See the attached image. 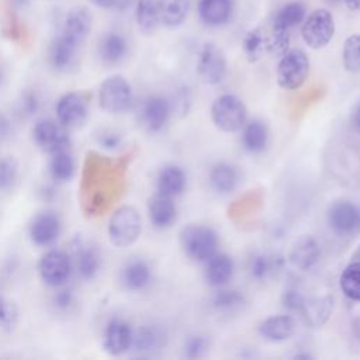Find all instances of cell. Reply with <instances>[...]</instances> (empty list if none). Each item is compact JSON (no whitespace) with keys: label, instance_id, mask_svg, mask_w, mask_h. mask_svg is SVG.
<instances>
[{"label":"cell","instance_id":"6da1fadb","mask_svg":"<svg viewBox=\"0 0 360 360\" xmlns=\"http://www.w3.org/2000/svg\"><path fill=\"white\" fill-rule=\"evenodd\" d=\"M180 246L187 257L194 262L205 263L218 248V235L205 225L190 224L180 231Z\"/></svg>","mask_w":360,"mask_h":360},{"label":"cell","instance_id":"7a4b0ae2","mask_svg":"<svg viewBox=\"0 0 360 360\" xmlns=\"http://www.w3.org/2000/svg\"><path fill=\"white\" fill-rule=\"evenodd\" d=\"M110 242L117 248L134 245L142 232V219L132 205L118 207L110 217L107 226Z\"/></svg>","mask_w":360,"mask_h":360},{"label":"cell","instance_id":"3957f363","mask_svg":"<svg viewBox=\"0 0 360 360\" xmlns=\"http://www.w3.org/2000/svg\"><path fill=\"white\" fill-rule=\"evenodd\" d=\"M134 96L129 82L121 75H111L98 89V104L108 114H122L132 105Z\"/></svg>","mask_w":360,"mask_h":360},{"label":"cell","instance_id":"277c9868","mask_svg":"<svg viewBox=\"0 0 360 360\" xmlns=\"http://www.w3.org/2000/svg\"><path fill=\"white\" fill-rule=\"evenodd\" d=\"M211 118L215 127L224 132H236L248 121L245 103L233 94H222L212 103Z\"/></svg>","mask_w":360,"mask_h":360},{"label":"cell","instance_id":"5b68a950","mask_svg":"<svg viewBox=\"0 0 360 360\" xmlns=\"http://www.w3.org/2000/svg\"><path fill=\"white\" fill-rule=\"evenodd\" d=\"M309 73V59L302 49H290L281 55L277 66V83L284 90H295L304 84Z\"/></svg>","mask_w":360,"mask_h":360},{"label":"cell","instance_id":"8992f818","mask_svg":"<svg viewBox=\"0 0 360 360\" xmlns=\"http://www.w3.org/2000/svg\"><path fill=\"white\" fill-rule=\"evenodd\" d=\"M335 35V20L329 10L316 8L309 13L301 25V37L312 49L325 48Z\"/></svg>","mask_w":360,"mask_h":360},{"label":"cell","instance_id":"52a82bcc","mask_svg":"<svg viewBox=\"0 0 360 360\" xmlns=\"http://www.w3.org/2000/svg\"><path fill=\"white\" fill-rule=\"evenodd\" d=\"M72 271H73V264H72L70 255L58 249L48 250L38 263V273L41 280L46 285L53 288H59L65 285Z\"/></svg>","mask_w":360,"mask_h":360},{"label":"cell","instance_id":"ba28073f","mask_svg":"<svg viewBox=\"0 0 360 360\" xmlns=\"http://www.w3.org/2000/svg\"><path fill=\"white\" fill-rule=\"evenodd\" d=\"M197 73L202 83L218 84L226 73V58L221 48L212 42L202 45L197 59Z\"/></svg>","mask_w":360,"mask_h":360},{"label":"cell","instance_id":"9c48e42d","mask_svg":"<svg viewBox=\"0 0 360 360\" xmlns=\"http://www.w3.org/2000/svg\"><path fill=\"white\" fill-rule=\"evenodd\" d=\"M326 218L329 228L339 236H353L360 232V208L350 201L333 202Z\"/></svg>","mask_w":360,"mask_h":360},{"label":"cell","instance_id":"30bf717a","mask_svg":"<svg viewBox=\"0 0 360 360\" xmlns=\"http://www.w3.org/2000/svg\"><path fill=\"white\" fill-rule=\"evenodd\" d=\"M35 143L46 153H53L70 146L69 135L65 127L53 120H39L32 128Z\"/></svg>","mask_w":360,"mask_h":360},{"label":"cell","instance_id":"8fae6325","mask_svg":"<svg viewBox=\"0 0 360 360\" xmlns=\"http://www.w3.org/2000/svg\"><path fill=\"white\" fill-rule=\"evenodd\" d=\"M62 232V219L55 211H44L34 217L30 224L28 235L37 246L48 248L53 245Z\"/></svg>","mask_w":360,"mask_h":360},{"label":"cell","instance_id":"7c38bea8","mask_svg":"<svg viewBox=\"0 0 360 360\" xmlns=\"http://www.w3.org/2000/svg\"><path fill=\"white\" fill-rule=\"evenodd\" d=\"M134 329L122 318H111L103 333V347L111 356H121L132 346Z\"/></svg>","mask_w":360,"mask_h":360},{"label":"cell","instance_id":"4fadbf2b","mask_svg":"<svg viewBox=\"0 0 360 360\" xmlns=\"http://www.w3.org/2000/svg\"><path fill=\"white\" fill-rule=\"evenodd\" d=\"M89 115L87 100L82 93L70 91L63 94L56 103L58 122L65 128H73L82 125Z\"/></svg>","mask_w":360,"mask_h":360},{"label":"cell","instance_id":"5bb4252c","mask_svg":"<svg viewBox=\"0 0 360 360\" xmlns=\"http://www.w3.org/2000/svg\"><path fill=\"white\" fill-rule=\"evenodd\" d=\"M72 264L80 278L91 280L97 276L101 266V256L97 248L86 240L76 239L72 242Z\"/></svg>","mask_w":360,"mask_h":360},{"label":"cell","instance_id":"9a60e30c","mask_svg":"<svg viewBox=\"0 0 360 360\" xmlns=\"http://www.w3.org/2000/svg\"><path fill=\"white\" fill-rule=\"evenodd\" d=\"M90 31H91V14L86 7L77 6L70 8L65 15L59 35H62L65 39H68L77 48H82Z\"/></svg>","mask_w":360,"mask_h":360},{"label":"cell","instance_id":"2e32d148","mask_svg":"<svg viewBox=\"0 0 360 360\" xmlns=\"http://www.w3.org/2000/svg\"><path fill=\"white\" fill-rule=\"evenodd\" d=\"M170 103L162 96L146 97L139 108V118L142 125L149 132L160 131L170 117Z\"/></svg>","mask_w":360,"mask_h":360},{"label":"cell","instance_id":"e0dca14e","mask_svg":"<svg viewBox=\"0 0 360 360\" xmlns=\"http://www.w3.org/2000/svg\"><path fill=\"white\" fill-rule=\"evenodd\" d=\"M321 256V246L318 240L311 235L300 236L291 246L288 260L300 271L312 269Z\"/></svg>","mask_w":360,"mask_h":360},{"label":"cell","instance_id":"ac0fdd59","mask_svg":"<svg viewBox=\"0 0 360 360\" xmlns=\"http://www.w3.org/2000/svg\"><path fill=\"white\" fill-rule=\"evenodd\" d=\"M148 214L152 225L158 229H166L172 226L177 217L176 204L173 198L162 193H155L148 202Z\"/></svg>","mask_w":360,"mask_h":360},{"label":"cell","instance_id":"d6986e66","mask_svg":"<svg viewBox=\"0 0 360 360\" xmlns=\"http://www.w3.org/2000/svg\"><path fill=\"white\" fill-rule=\"evenodd\" d=\"M257 330L266 340L283 342L294 335L295 321L291 315H273L262 321Z\"/></svg>","mask_w":360,"mask_h":360},{"label":"cell","instance_id":"ffe728a7","mask_svg":"<svg viewBox=\"0 0 360 360\" xmlns=\"http://www.w3.org/2000/svg\"><path fill=\"white\" fill-rule=\"evenodd\" d=\"M127 53L128 42L122 34L117 31H110L100 38L98 55L103 62L108 65H117L125 59Z\"/></svg>","mask_w":360,"mask_h":360},{"label":"cell","instance_id":"44dd1931","mask_svg":"<svg viewBox=\"0 0 360 360\" xmlns=\"http://www.w3.org/2000/svg\"><path fill=\"white\" fill-rule=\"evenodd\" d=\"M233 274V260L226 253H214L205 262L204 276L210 285L221 287L226 284Z\"/></svg>","mask_w":360,"mask_h":360},{"label":"cell","instance_id":"7402d4cb","mask_svg":"<svg viewBox=\"0 0 360 360\" xmlns=\"http://www.w3.org/2000/svg\"><path fill=\"white\" fill-rule=\"evenodd\" d=\"M198 15L207 25H224L232 15V0H200Z\"/></svg>","mask_w":360,"mask_h":360},{"label":"cell","instance_id":"603a6c76","mask_svg":"<svg viewBox=\"0 0 360 360\" xmlns=\"http://www.w3.org/2000/svg\"><path fill=\"white\" fill-rule=\"evenodd\" d=\"M307 17V8L300 1H290L284 4L273 18L271 30L277 32H284L290 34V31L302 24V21Z\"/></svg>","mask_w":360,"mask_h":360},{"label":"cell","instance_id":"cb8c5ba5","mask_svg":"<svg viewBox=\"0 0 360 360\" xmlns=\"http://www.w3.org/2000/svg\"><path fill=\"white\" fill-rule=\"evenodd\" d=\"M333 311V297L323 295L305 301L301 312L308 326L321 328L326 323Z\"/></svg>","mask_w":360,"mask_h":360},{"label":"cell","instance_id":"d4e9b609","mask_svg":"<svg viewBox=\"0 0 360 360\" xmlns=\"http://www.w3.org/2000/svg\"><path fill=\"white\" fill-rule=\"evenodd\" d=\"M79 49L80 48L58 34L49 46V62L52 68L56 70H68L75 63Z\"/></svg>","mask_w":360,"mask_h":360},{"label":"cell","instance_id":"484cf974","mask_svg":"<svg viewBox=\"0 0 360 360\" xmlns=\"http://www.w3.org/2000/svg\"><path fill=\"white\" fill-rule=\"evenodd\" d=\"M242 145L250 153H260L269 143V129L260 120L246 121L242 128Z\"/></svg>","mask_w":360,"mask_h":360},{"label":"cell","instance_id":"4316f807","mask_svg":"<svg viewBox=\"0 0 360 360\" xmlns=\"http://www.w3.org/2000/svg\"><path fill=\"white\" fill-rule=\"evenodd\" d=\"M186 187V174L181 167L169 165L165 166L158 176V193L172 198L180 195Z\"/></svg>","mask_w":360,"mask_h":360},{"label":"cell","instance_id":"83f0119b","mask_svg":"<svg viewBox=\"0 0 360 360\" xmlns=\"http://www.w3.org/2000/svg\"><path fill=\"white\" fill-rule=\"evenodd\" d=\"M121 278H122L124 285L128 290L139 291V290H143L150 283L152 271L146 262L136 259V260H131L125 264V267L122 269Z\"/></svg>","mask_w":360,"mask_h":360},{"label":"cell","instance_id":"f1b7e54d","mask_svg":"<svg viewBox=\"0 0 360 360\" xmlns=\"http://www.w3.org/2000/svg\"><path fill=\"white\" fill-rule=\"evenodd\" d=\"M135 20L139 31L152 34L160 24V1L159 0H136Z\"/></svg>","mask_w":360,"mask_h":360},{"label":"cell","instance_id":"f546056e","mask_svg":"<svg viewBox=\"0 0 360 360\" xmlns=\"http://www.w3.org/2000/svg\"><path fill=\"white\" fill-rule=\"evenodd\" d=\"M75 170L76 163L69 148L51 153L49 174L52 180H55L56 183H66L72 180V177L75 176Z\"/></svg>","mask_w":360,"mask_h":360},{"label":"cell","instance_id":"4dcf8cb0","mask_svg":"<svg viewBox=\"0 0 360 360\" xmlns=\"http://www.w3.org/2000/svg\"><path fill=\"white\" fill-rule=\"evenodd\" d=\"M160 1V24L167 28L181 25L190 11L191 0H159Z\"/></svg>","mask_w":360,"mask_h":360},{"label":"cell","instance_id":"1f68e13d","mask_svg":"<svg viewBox=\"0 0 360 360\" xmlns=\"http://www.w3.org/2000/svg\"><path fill=\"white\" fill-rule=\"evenodd\" d=\"M210 184L217 193H221V194L233 191L238 184L236 169L232 165L225 162L217 163L210 172Z\"/></svg>","mask_w":360,"mask_h":360},{"label":"cell","instance_id":"d6a6232c","mask_svg":"<svg viewBox=\"0 0 360 360\" xmlns=\"http://www.w3.org/2000/svg\"><path fill=\"white\" fill-rule=\"evenodd\" d=\"M242 48L250 63L257 62L267 51V34L262 28L250 30L243 38Z\"/></svg>","mask_w":360,"mask_h":360},{"label":"cell","instance_id":"836d02e7","mask_svg":"<svg viewBox=\"0 0 360 360\" xmlns=\"http://www.w3.org/2000/svg\"><path fill=\"white\" fill-rule=\"evenodd\" d=\"M340 290L352 301H360V262H353L340 274Z\"/></svg>","mask_w":360,"mask_h":360},{"label":"cell","instance_id":"e575fe53","mask_svg":"<svg viewBox=\"0 0 360 360\" xmlns=\"http://www.w3.org/2000/svg\"><path fill=\"white\" fill-rule=\"evenodd\" d=\"M160 333L159 330H156L152 326L143 325L141 328H138L136 330H134V336H132V346L135 350L138 352H152L155 349L159 347L160 345Z\"/></svg>","mask_w":360,"mask_h":360},{"label":"cell","instance_id":"d590c367","mask_svg":"<svg viewBox=\"0 0 360 360\" xmlns=\"http://www.w3.org/2000/svg\"><path fill=\"white\" fill-rule=\"evenodd\" d=\"M342 62L347 72H360V34H353L347 37L342 51Z\"/></svg>","mask_w":360,"mask_h":360},{"label":"cell","instance_id":"8d00e7d4","mask_svg":"<svg viewBox=\"0 0 360 360\" xmlns=\"http://www.w3.org/2000/svg\"><path fill=\"white\" fill-rule=\"evenodd\" d=\"M245 298L236 290H221L212 298V305L218 311H233L243 304Z\"/></svg>","mask_w":360,"mask_h":360},{"label":"cell","instance_id":"74e56055","mask_svg":"<svg viewBox=\"0 0 360 360\" xmlns=\"http://www.w3.org/2000/svg\"><path fill=\"white\" fill-rule=\"evenodd\" d=\"M18 322V308L17 305L0 295V330L10 332L15 328Z\"/></svg>","mask_w":360,"mask_h":360},{"label":"cell","instance_id":"f35d334b","mask_svg":"<svg viewBox=\"0 0 360 360\" xmlns=\"http://www.w3.org/2000/svg\"><path fill=\"white\" fill-rule=\"evenodd\" d=\"M274 269V262L270 256L267 255H256L252 257L250 260V266H249V270H250V274L252 277H255L256 280H263L266 278Z\"/></svg>","mask_w":360,"mask_h":360},{"label":"cell","instance_id":"ab89813d","mask_svg":"<svg viewBox=\"0 0 360 360\" xmlns=\"http://www.w3.org/2000/svg\"><path fill=\"white\" fill-rule=\"evenodd\" d=\"M17 173L18 166L13 158H4L0 160V191L8 190L14 184Z\"/></svg>","mask_w":360,"mask_h":360},{"label":"cell","instance_id":"60d3db41","mask_svg":"<svg viewBox=\"0 0 360 360\" xmlns=\"http://www.w3.org/2000/svg\"><path fill=\"white\" fill-rule=\"evenodd\" d=\"M97 143L107 149V150H115L122 143V136L120 132L112 129H104L97 135Z\"/></svg>","mask_w":360,"mask_h":360},{"label":"cell","instance_id":"b9f144b4","mask_svg":"<svg viewBox=\"0 0 360 360\" xmlns=\"http://www.w3.org/2000/svg\"><path fill=\"white\" fill-rule=\"evenodd\" d=\"M281 302L283 307L290 309V311H300L302 309L304 304H305V298L302 297V294L294 288H288L283 292L281 295Z\"/></svg>","mask_w":360,"mask_h":360},{"label":"cell","instance_id":"7bdbcfd3","mask_svg":"<svg viewBox=\"0 0 360 360\" xmlns=\"http://www.w3.org/2000/svg\"><path fill=\"white\" fill-rule=\"evenodd\" d=\"M39 105H41V101H39V96L37 91L30 90L22 94V98L20 103V110L24 115H27V117L34 115L39 110Z\"/></svg>","mask_w":360,"mask_h":360},{"label":"cell","instance_id":"ee69618b","mask_svg":"<svg viewBox=\"0 0 360 360\" xmlns=\"http://www.w3.org/2000/svg\"><path fill=\"white\" fill-rule=\"evenodd\" d=\"M208 349V340L204 336H193L186 343V356L190 359L201 357Z\"/></svg>","mask_w":360,"mask_h":360},{"label":"cell","instance_id":"f6af8a7d","mask_svg":"<svg viewBox=\"0 0 360 360\" xmlns=\"http://www.w3.org/2000/svg\"><path fill=\"white\" fill-rule=\"evenodd\" d=\"M73 301H75V297H73L72 290L65 288L63 285L59 287V290H58V291L55 292V295H53V304H55V307H56L58 309H60V311L69 309V308L72 307Z\"/></svg>","mask_w":360,"mask_h":360},{"label":"cell","instance_id":"bcb514c9","mask_svg":"<svg viewBox=\"0 0 360 360\" xmlns=\"http://www.w3.org/2000/svg\"><path fill=\"white\" fill-rule=\"evenodd\" d=\"M90 1L103 10H124L131 3V0H90Z\"/></svg>","mask_w":360,"mask_h":360},{"label":"cell","instance_id":"7dc6e473","mask_svg":"<svg viewBox=\"0 0 360 360\" xmlns=\"http://www.w3.org/2000/svg\"><path fill=\"white\" fill-rule=\"evenodd\" d=\"M10 129H11V125H10L8 118H7L6 115L0 114V138L7 136L8 132H10Z\"/></svg>","mask_w":360,"mask_h":360},{"label":"cell","instance_id":"c3c4849f","mask_svg":"<svg viewBox=\"0 0 360 360\" xmlns=\"http://www.w3.org/2000/svg\"><path fill=\"white\" fill-rule=\"evenodd\" d=\"M343 3L346 4V7L352 11H357L360 10V0H343Z\"/></svg>","mask_w":360,"mask_h":360},{"label":"cell","instance_id":"681fc988","mask_svg":"<svg viewBox=\"0 0 360 360\" xmlns=\"http://www.w3.org/2000/svg\"><path fill=\"white\" fill-rule=\"evenodd\" d=\"M353 125L354 128L360 132V104L356 107L354 114H353Z\"/></svg>","mask_w":360,"mask_h":360},{"label":"cell","instance_id":"f907efd6","mask_svg":"<svg viewBox=\"0 0 360 360\" xmlns=\"http://www.w3.org/2000/svg\"><path fill=\"white\" fill-rule=\"evenodd\" d=\"M13 1H14L15 7H24L28 3V0H13Z\"/></svg>","mask_w":360,"mask_h":360},{"label":"cell","instance_id":"816d5d0a","mask_svg":"<svg viewBox=\"0 0 360 360\" xmlns=\"http://www.w3.org/2000/svg\"><path fill=\"white\" fill-rule=\"evenodd\" d=\"M326 3H329V4H336V3H340V1H343V0H325Z\"/></svg>","mask_w":360,"mask_h":360},{"label":"cell","instance_id":"f5cc1de1","mask_svg":"<svg viewBox=\"0 0 360 360\" xmlns=\"http://www.w3.org/2000/svg\"><path fill=\"white\" fill-rule=\"evenodd\" d=\"M3 79H4V73H3V69H1V66H0V86H1V83H3Z\"/></svg>","mask_w":360,"mask_h":360}]
</instances>
